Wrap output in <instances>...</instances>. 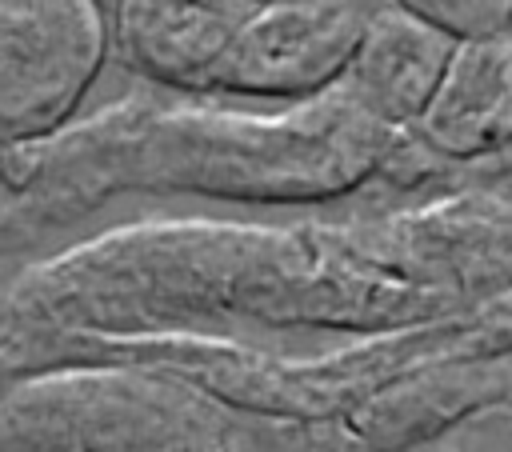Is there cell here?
I'll use <instances>...</instances> for the list:
<instances>
[{
  "label": "cell",
  "instance_id": "6da1fadb",
  "mask_svg": "<svg viewBox=\"0 0 512 452\" xmlns=\"http://www.w3.org/2000/svg\"><path fill=\"white\" fill-rule=\"evenodd\" d=\"M108 52L96 0H0V144L60 132Z\"/></svg>",
  "mask_w": 512,
  "mask_h": 452
},
{
  "label": "cell",
  "instance_id": "7a4b0ae2",
  "mask_svg": "<svg viewBox=\"0 0 512 452\" xmlns=\"http://www.w3.org/2000/svg\"><path fill=\"white\" fill-rule=\"evenodd\" d=\"M384 0H264L216 88L240 96H324L348 72Z\"/></svg>",
  "mask_w": 512,
  "mask_h": 452
},
{
  "label": "cell",
  "instance_id": "3957f363",
  "mask_svg": "<svg viewBox=\"0 0 512 452\" xmlns=\"http://www.w3.org/2000/svg\"><path fill=\"white\" fill-rule=\"evenodd\" d=\"M264 0H120L116 44L124 60L172 88H216L236 40Z\"/></svg>",
  "mask_w": 512,
  "mask_h": 452
},
{
  "label": "cell",
  "instance_id": "277c9868",
  "mask_svg": "<svg viewBox=\"0 0 512 452\" xmlns=\"http://www.w3.org/2000/svg\"><path fill=\"white\" fill-rule=\"evenodd\" d=\"M456 40L460 36L444 32L440 24L384 0L372 12L336 88L384 128L416 124L444 76Z\"/></svg>",
  "mask_w": 512,
  "mask_h": 452
},
{
  "label": "cell",
  "instance_id": "5b68a950",
  "mask_svg": "<svg viewBox=\"0 0 512 452\" xmlns=\"http://www.w3.org/2000/svg\"><path fill=\"white\" fill-rule=\"evenodd\" d=\"M416 132L448 160H480L512 144V28L456 40Z\"/></svg>",
  "mask_w": 512,
  "mask_h": 452
},
{
  "label": "cell",
  "instance_id": "8992f818",
  "mask_svg": "<svg viewBox=\"0 0 512 452\" xmlns=\"http://www.w3.org/2000/svg\"><path fill=\"white\" fill-rule=\"evenodd\" d=\"M452 36H480V32H508L512 28V0H392Z\"/></svg>",
  "mask_w": 512,
  "mask_h": 452
}]
</instances>
